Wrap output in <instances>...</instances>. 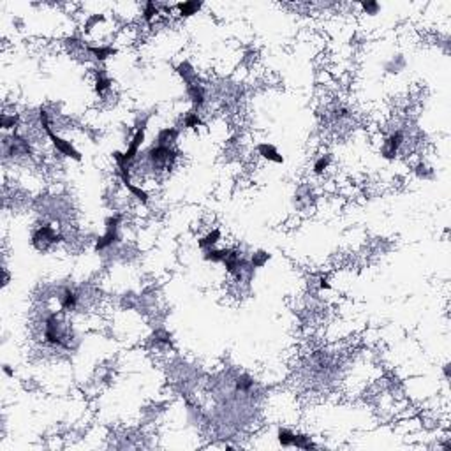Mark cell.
Masks as SVG:
<instances>
[{
    "label": "cell",
    "mask_w": 451,
    "mask_h": 451,
    "mask_svg": "<svg viewBox=\"0 0 451 451\" xmlns=\"http://www.w3.org/2000/svg\"><path fill=\"white\" fill-rule=\"evenodd\" d=\"M39 124H41V127H43V131L46 132V136L49 137L51 145L55 147V150L59 152L60 155H64V157H67V159H72V160H78V162L83 159L81 152H79L78 148L71 143V141L64 139V137H60L55 131H53L51 124H49L48 111L43 109V108H41V111H39Z\"/></svg>",
    "instance_id": "obj_1"
},
{
    "label": "cell",
    "mask_w": 451,
    "mask_h": 451,
    "mask_svg": "<svg viewBox=\"0 0 451 451\" xmlns=\"http://www.w3.org/2000/svg\"><path fill=\"white\" fill-rule=\"evenodd\" d=\"M106 231L102 236H99L95 242V252H101L108 247H113L120 240V215H111L106 220Z\"/></svg>",
    "instance_id": "obj_2"
},
{
    "label": "cell",
    "mask_w": 451,
    "mask_h": 451,
    "mask_svg": "<svg viewBox=\"0 0 451 451\" xmlns=\"http://www.w3.org/2000/svg\"><path fill=\"white\" fill-rule=\"evenodd\" d=\"M64 339H66V330L57 314H49L48 319L44 321V340L49 346H64Z\"/></svg>",
    "instance_id": "obj_3"
},
{
    "label": "cell",
    "mask_w": 451,
    "mask_h": 451,
    "mask_svg": "<svg viewBox=\"0 0 451 451\" xmlns=\"http://www.w3.org/2000/svg\"><path fill=\"white\" fill-rule=\"evenodd\" d=\"M402 145H404V132L402 131L391 132V134L384 139L383 148H381V155H383L384 159H388V160L395 159Z\"/></svg>",
    "instance_id": "obj_4"
},
{
    "label": "cell",
    "mask_w": 451,
    "mask_h": 451,
    "mask_svg": "<svg viewBox=\"0 0 451 451\" xmlns=\"http://www.w3.org/2000/svg\"><path fill=\"white\" fill-rule=\"evenodd\" d=\"M78 301H79L78 293L71 288H64L59 294V303L64 311H74V308L78 307Z\"/></svg>",
    "instance_id": "obj_5"
},
{
    "label": "cell",
    "mask_w": 451,
    "mask_h": 451,
    "mask_svg": "<svg viewBox=\"0 0 451 451\" xmlns=\"http://www.w3.org/2000/svg\"><path fill=\"white\" fill-rule=\"evenodd\" d=\"M258 154L261 155L263 159L270 160V162H277V164L284 162V157L280 155V152H278L271 143H259L258 145Z\"/></svg>",
    "instance_id": "obj_6"
},
{
    "label": "cell",
    "mask_w": 451,
    "mask_h": 451,
    "mask_svg": "<svg viewBox=\"0 0 451 451\" xmlns=\"http://www.w3.org/2000/svg\"><path fill=\"white\" fill-rule=\"evenodd\" d=\"M187 94H189L190 101H192L194 109H200L201 106L205 104L206 95H205V89L200 85V83H194V85L187 87Z\"/></svg>",
    "instance_id": "obj_7"
},
{
    "label": "cell",
    "mask_w": 451,
    "mask_h": 451,
    "mask_svg": "<svg viewBox=\"0 0 451 451\" xmlns=\"http://www.w3.org/2000/svg\"><path fill=\"white\" fill-rule=\"evenodd\" d=\"M229 252H231V248H206V250H203V259L208 263H222L226 261V258L229 256Z\"/></svg>",
    "instance_id": "obj_8"
},
{
    "label": "cell",
    "mask_w": 451,
    "mask_h": 451,
    "mask_svg": "<svg viewBox=\"0 0 451 451\" xmlns=\"http://www.w3.org/2000/svg\"><path fill=\"white\" fill-rule=\"evenodd\" d=\"M220 236H222V233H220V229H212V231H208L205 236H201L200 242H198V247L201 248V250H206V248H213L217 247V243H219Z\"/></svg>",
    "instance_id": "obj_9"
},
{
    "label": "cell",
    "mask_w": 451,
    "mask_h": 451,
    "mask_svg": "<svg viewBox=\"0 0 451 451\" xmlns=\"http://www.w3.org/2000/svg\"><path fill=\"white\" fill-rule=\"evenodd\" d=\"M177 72L182 76V79L187 83V87H190V85H194V83H198L196 81V71H194V67L190 66L187 60H183V62L178 64V66H177Z\"/></svg>",
    "instance_id": "obj_10"
},
{
    "label": "cell",
    "mask_w": 451,
    "mask_h": 451,
    "mask_svg": "<svg viewBox=\"0 0 451 451\" xmlns=\"http://www.w3.org/2000/svg\"><path fill=\"white\" fill-rule=\"evenodd\" d=\"M201 7H203V4L194 2V0H192V2H178L177 6H175V9L178 11V14H180V16L187 18V16H192V14H198Z\"/></svg>",
    "instance_id": "obj_11"
},
{
    "label": "cell",
    "mask_w": 451,
    "mask_h": 451,
    "mask_svg": "<svg viewBox=\"0 0 451 451\" xmlns=\"http://www.w3.org/2000/svg\"><path fill=\"white\" fill-rule=\"evenodd\" d=\"M178 134H180V131H178V129L164 127V129H160V131H159L157 141H155V143H159V145H173L175 139L178 137Z\"/></svg>",
    "instance_id": "obj_12"
},
{
    "label": "cell",
    "mask_w": 451,
    "mask_h": 451,
    "mask_svg": "<svg viewBox=\"0 0 451 451\" xmlns=\"http://www.w3.org/2000/svg\"><path fill=\"white\" fill-rule=\"evenodd\" d=\"M141 14H143V20L145 21L152 23L160 14V4L152 2V0H150V2H147L143 6V13H141Z\"/></svg>",
    "instance_id": "obj_13"
},
{
    "label": "cell",
    "mask_w": 451,
    "mask_h": 451,
    "mask_svg": "<svg viewBox=\"0 0 451 451\" xmlns=\"http://www.w3.org/2000/svg\"><path fill=\"white\" fill-rule=\"evenodd\" d=\"M89 51L97 60H106V59H109V57L115 55V48H111V46H92L90 44Z\"/></svg>",
    "instance_id": "obj_14"
},
{
    "label": "cell",
    "mask_w": 451,
    "mask_h": 451,
    "mask_svg": "<svg viewBox=\"0 0 451 451\" xmlns=\"http://www.w3.org/2000/svg\"><path fill=\"white\" fill-rule=\"evenodd\" d=\"M270 258H271V256L268 254V252H265V250L252 252V256H250V265L254 266V270H256V268H263V266H265L266 263L270 261Z\"/></svg>",
    "instance_id": "obj_15"
},
{
    "label": "cell",
    "mask_w": 451,
    "mask_h": 451,
    "mask_svg": "<svg viewBox=\"0 0 451 451\" xmlns=\"http://www.w3.org/2000/svg\"><path fill=\"white\" fill-rule=\"evenodd\" d=\"M183 125L187 129H198V127H203V120L200 118V113L192 111V113H187L185 118H183Z\"/></svg>",
    "instance_id": "obj_16"
},
{
    "label": "cell",
    "mask_w": 451,
    "mask_h": 451,
    "mask_svg": "<svg viewBox=\"0 0 451 451\" xmlns=\"http://www.w3.org/2000/svg\"><path fill=\"white\" fill-rule=\"evenodd\" d=\"M109 89H111V79H109L108 76L102 74V72H99L97 79H95V92H97L99 95H102Z\"/></svg>",
    "instance_id": "obj_17"
},
{
    "label": "cell",
    "mask_w": 451,
    "mask_h": 451,
    "mask_svg": "<svg viewBox=\"0 0 451 451\" xmlns=\"http://www.w3.org/2000/svg\"><path fill=\"white\" fill-rule=\"evenodd\" d=\"M330 160H331L330 155H321V157L314 162V173L316 175L324 173V171L328 170V166H330Z\"/></svg>",
    "instance_id": "obj_18"
},
{
    "label": "cell",
    "mask_w": 451,
    "mask_h": 451,
    "mask_svg": "<svg viewBox=\"0 0 451 451\" xmlns=\"http://www.w3.org/2000/svg\"><path fill=\"white\" fill-rule=\"evenodd\" d=\"M360 7L363 9L365 14H379L381 11V4L379 2H374V0H369V2H361Z\"/></svg>",
    "instance_id": "obj_19"
},
{
    "label": "cell",
    "mask_w": 451,
    "mask_h": 451,
    "mask_svg": "<svg viewBox=\"0 0 451 451\" xmlns=\"http://www.w3.org/2000/svg\"><path fill=\"white\" fill-rule=\"evenodd\" d=\"M16 122H18V117H14V115H9V113L2 115V129L4 131H9V129L16 127Z\"/></svg>",
    "instance_id": "obj_20"
},
{
    "label": "cell",
    "mask_w": 451,
    "mask_h": 451,
    "mask_svg": "<svg viewBox=\"0 0 451 451\" xmlns=\"http://www.w3.org/2000/svg\"><path fill=\"white\" fill-rule=\"evenodd\" d=\"M2 369H4V374H6V376H9V377H13V376H14L13 369H11V367H9V365H4V367H2Z\"/></svg>",
    "instance_id": "obj_21"
}]
</instances>
